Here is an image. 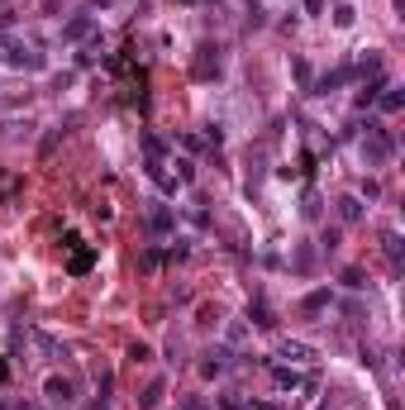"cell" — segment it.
I'll use <instances>...</instances> for the list:
<instances>
[{
	"mask_svg": "<svg viewBox=\"0 0 405 410\" xmlns=\"http://www.w3.org/2000/svg\"><path fill=\"white\" fill-rule=\"evenodd\" d=\"M0 58L10 62V67H24V72H34V67H43V58L29 48V43H19V38H0Z\"/></svg>",
	"mask_w": 405,
	"mask_h": 410,
	"instance_id": "6da1fadb",
	"label": "cell"
},
{
	"mask_svg": "<svg viewBox=\"0 0 405 410\" xmlns=\"http://www.w3.org/2000/svg\"><path fill=\"white\" fill-rule=\"evenodd\" d=\"M367 158L372 162H386L391 158V134L386 129H367Z\"/></svg>",
	"mask_w": 405,
	"mask_h": 410,
	"instance_id": "7a4b0ae2",
	"label": "cell"
},
{
	"mask_svg": "<svg viewBox=\"0 0 405 410\" xmlns=\"http://www.w3.org/2000/svg\"><path fill=\"white\" fill-rule=\"evenodd\" d=\"M43 396H48V401H53V406H72V382H67V377H48V387H43Z\"/></svg>",
	"mask_w": 405,
	"mask_h": 410,
	"instance_id": "3957f363",
	"label": "cell"
},
{
	"mask_svg": "<svg viewBox=\"0 0 405 410\" xmlns=\"http://www.w3.org/2000/svg\"><path fill=\"white\" fill-rule=\"evenodd\" d=\"M196 77H219V48H210V43H205L201 48V58H196Z\"/></svg>",
	"mask_w": 405,
	"mask_h": 410,
	"instance_id": "277c9868",
	"label": "cell"
},
{
	"mask_svg": "<svg viewBox=\"0 0 405 410\" xmlns=\"http://www.w3.org/2000/svg\"><path fill=\"white\" fill-rule=\"evenodd\" d=\"M34 343H38V348H43V358H53V363H62V358H67V348H62L53 334H43V329H34Z\"/></svg>",
	"mask_w": 405,
	"mask_h": 410,
	"instance_id": "5b68a950",
	"label": "cell"
},
{
	"mask_svg": "<svg viewBox=\"0 0 405 410\" xmlns=\"http://www.w3.org/2000/svg\"><path fill=\"white\" fill-rule=\"evenodd\" d=\"M91 267H96V253H91V248H82V253H72V263H67V272H72V277H86Z\"/></svg>",
	"mask_w": 405,
	"mask_h": 410,
	"instance_id": "8992f818",
	"label": "cell"
},
{
	"mask_svg": "<svg viewBox=\"0 0 405 410\" xmlns=\"http://www.w3.org/2000/svg\"><path fill=\"white\" fill-rule=\"evenodd\" d=\"M224 367H229V353H224V348H214V353H210V358L201 363V372H205V377H219Z\"/></svg>",
	"mask_w": 405,
	"mask_h": 410,
	"instance_id": "52a82bcc",
	"label": "cell"
},
{
	"mask_svg": "<svg viewBox=\"0 0 405 410\" xmlns=\"http://www.w3.org/2000/svg\"><path fill=\"white\" fill-rule=\"evenodd\" d=\"M282 358H291V363H310V358H315V348H310V343H291V339H286V343H282Z\"/></svg>",
	"mask_w": 405,
	"mask_h": 410,
	"instance_id": "ba28073f",
	"label": "cell"
},
{
	"mask_svg": "<svg viewBox=\"0 0 405 410\" xmlns=\"http://www.w3.org/2000/svg\"><path fill=\"white\" fill-rule=\"evenodd\" d=\"M339 215H343V224H358V219H363V201H358V196H343V201H339Z\"/></svg>",
	"mask_w": 405,
	"mask_h": 410,
	"instance_id": "9c48e42d",
	"label": "cell"
},
{
	"mask_svg": "<svg viewBox=\"0 0 405 410\" xmlns=\"http://www.w3.org/2000/svg\"><path fill=\"white\" fill-rule=\"evenodd\" d=\"M91 29H96V19H91V14H82V19H72V24L62 29V38H86Z\"/></svg>",
	"mask_w": 405,
	"mask_h": 410,
	"instance_id": "30bf717a",
	"label": "cell"
},
{
	"mask_svg": "<svg viewBox=\"0 0 405 410\" xmlns=\"http://www.w3.org/2000/svg\"><path fill=\"white\" fill-rule=\"evenodd\" d=\"M272 382L277 387H301V372L296 367H272Z\"/></svg>",
	"mask_w": 405,
	"mask_h": 410,
	"instance_id": "8fae6325",
	"label": "cell"
},
{
	"mask_svg": "<svg viewBox=\"0 0 405 410\" xmlns=\"http://www.w3.org/2000/svg\"><path fill=\"white\" fill-rule=\"evenodd\" d=\"M324 306H329V291H310V296L301 301V310H310V315H319Z\"/></svg>",
	"mask_w": 405,
	"mask_h": 410,
	"instance_id": "7c38bea8",
	"label": "cell"
},
{
	"mask_svg": "<svg viewBox=\"0 0 405 410\" xmlns=\"http://www.w3.org/2000/svg\"><path fill=\"white\" fill-rule=\"evenodd\" d=\"M382 243H386V258H391V267H401V234H386Z\"/></svg>",
	"mask_w": 405,
	"mask_h": 410,
	"instance_id": "4fadbf2b",
	"label": "cell"
},
{
	"mask_svg": "<svg viewBox=\"0 0 405 410\" xmlns=\"http://www.w3.org/2000/svg\"><path fill=\"white\" fill-rule=\"evenodd\" d=\"M158 401H162V382H153V387L143 391V410H158Z\"/></svg>",
	"mask_w": 405,
	"mask_h": 410,
	"instance_id": "5bb4252c",
	"label": "cell"
},
{
	"mask_svg": "<svg viewBox=\"0 0 405 410\" xmlns=\"http://www.w3.org/2000/svg\"><path fill=\"white\" fill-rule=\"evenodd\" d=\"M153 229L167 234V229H172V210H153Z\"/></svg>",
	"mask_w": 405,
	"mask_h": 410,
	"instance_id": "9a60e30c",
	"label": "cell"
},
{
	"mask_svg": "<svg viewBox=\"0 0 405 410\" xmlns=\"http://www.w3.org/2000/svg\"><path fill=\"white\" fill-rule=\"evenodd\" d=\"M248 315H253V324H262V329H267V324H272V310L262 306V301H258V306L248 310Z\"/></svg>",
	"mask_w": 405,
	"mask_h": 410,
	"instance_id": "2e32d148",
	"label": "cell"
},
{
	"mask_svg": "<svg viewBox=\"0 0 405 410\" xmlns=\"http://www.w3.org/2000/svg\"><path fill=\"white\" fill-rule=\"evenodd\" d=\"M401 91H386V96H382V110H386V114H396V110H401Z\"/></svg>",
	"mask_w": 405,
	"mask_h": 410,
	"instance_id": "e0dca14e",
	"label": "cell"
},
{
	"mask_svg": "<svg viewBox=\"0 0 405 410\" xmlns=\"http://www.w3.org/2000/svg\"><path fill=\"white\" fill-rule=\"evenodd\" d=\"M334 24H339V29H348V24H353V10H348V5H339V10H334Z\"/></svg>",
	"mask_w": 405,
	"mask_h": 410,
	"instance_id": "ac0fdd59",
	"label": "cell"
},
{
	"mask_svg": "<svg viewBox=\"0 0 405 410\" xmlns=\"http://www.w3.org/2000/svg\"><path fill=\"white\" fill-rule=\"evenodd\" d=\"M196 177V162H177V182H191Z\"/></svg>",
	"mask_w": 405,
	"mask_h": 410,
	"instance_id": "d6986e66",
	"label": "cell"
},
{
	"mask_svg": "<svg viewBox=\"0 0 405 410\" xmlns=\"http://www.w3.org/2000/svg\"><path fill=\"white\" fill-rule=\"evenodd\" d=\"M324 10V0H305V14H319Z\"/></svg>",
	"mask_w": 405,
	"mask_h": 410,
	"instance_id": "ffe728a7",
	"label": "cell"
},
{
	"mask_svg": "<svg viewBox=\"0 0 405 410\" xmlns=\"http://www.w3.org/2000/svg\"><path fill=\"white\" fill-rule=\"evenodd\" d=\"M182 410H205V401H186V406H182Z\"/></svg>",
	"mask_w": 405,
	"mask_h": 410,
	"instance_id": "44dd1931",
	"label": "cell"
},
{
	"mask_svg": "<svg viewBox=\"0 0 405 410\" xmlns=\"http://www.w3.org/2000/svg\"><path fill=\"white\" fill-rule=\"evenodd\" d=\"M5 377H10V367H5V363H0V382H5Z\"/></svg>",
	"mask_w": 405,
	"mask_h": 410,
	"instance_id": "7402d4cb",
	"label": "cell"
}]
</instances>
